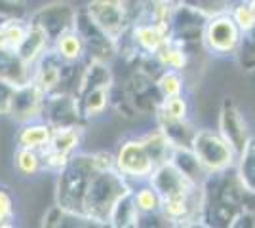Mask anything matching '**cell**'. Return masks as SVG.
Wrapping results in <instances>:
<instances>
[{"mask_svg": "<svg viewBox=\"0 0 255 228\" xmlns=\"http://www.w3.org/2000/svg\"><path fill=\"white\" fill-rule=\"evenodd\" d=\"M128 186L120 179V175L111 171H97L86 190L84 196V213L86 217L109 223L111 213L118 202L128 194Z\"/></svg>", "mask_w": 255, "mask_h": 228, "instance_id": "cell-1", "label": "cell"}, {"mask_svg": "<svg viewBox=\"0 0 255 228\" xmlns=\"http://www.w3.org/2000/svg\"><path fill=\"white\" fill-rule=\"evenodd\" d=\"M97 173L94 158L82 156L75 158L73 162L67 163L63 175L59 177V190H57V200L59 207L71 213H78L84 209V196L88 190V185L92 177Z\"/></svg>", "mask_w": 255, "mask_h": 228, "instance_id": "cell-2", "label": "cell"}, {"mask_svg": "<svg viewBox=\"0 0 255 228\" xmlns=\"http://www.w3.org/2000/svg\"><path fill=\"white\" fill-rule=\"evenodd\" d=\"M191 147L194 158L208 169H223L233 163L234 151L223 137L213 131H196Z\"/></svg>", "mask_w": 255, "mask_h": 228, "instance_id": "cell-3", "label": "cell"}, {"mask_svg": "<svg viewBox=\"0 0 255 228\" xmlns=\"http://www.w3.org/2000/svg\"><path fill=\"white\" fill-rule=\"evenodd\" d=\"M194 188H196V183H192L189 177H185L173 163L160 165L152 175V190L162 200L185 196L192 192Z\"/></svg>", "mask_w": 255, "mask_h": 228, "instance_id": "cell-4", "label": "cell"}, {"mask_svg": "<svg viewBox=\"0 0 255 228\" xmlns=\"http://www.w3.org/2000/svg\"><path fill=\"white\" fill-rule=\"evenodd\" d=\"M90 19L109 40H117L126 25V10L118 2L90 4Z\"/></svg>", "mask_w": 255, "mask_h": 228, "instance_id": "cell-5", "label": "cell"}, {"mask_svg": "<svg viewBox=\"0 0 255 228\" xmlns=\"http://www.w3.org/2000/svg\"><path fill=\"white\" fill-rule=\"evenodd\" d=\"M44 107V93L40 91V87L34 84H27V86L15 87L13 97H11L10 112L8 116L21 122V124H29L32 118H36Z\"/></svg>", "mask_w": 255, "mask_h": 228, "instance_id": "cell-6", "label": "cell"}, {"mask_svg": "<svg viewBox=\"0 0 255 228\" xmlns=\"http://www.w3.org/2000/svg\"><path fill=\"white\" fill-rule=\"evenodd\" d=\"M219 126L223 139L229 143V147L236 152H242L248 145V130H246V122L238 109L234 107L233 101H225L221 116H219Z\"/></svg>", "mask_w": 255, "mask_h": 228, "instance_id": "cell-7", "label": "cell"}, {"mask_svg": "<svg viewBox=\"0 0 255 228\" xmlns=\"http://www.w3.org/2000/svg\"><path fill=\"white\" fill-rule=\"evenodd\" d=\"M118 167L122 173L141 177V175H149L154 169V163L150 160L143 141H131L126 143L118 152Z\"/></svg>", "mask_w": 255, "mask_h": 228, "instance_id": "cell-8", "label": "cell"}, {"mask_svg": "<svg viewBox=\"0 0 255 228\" xmlns=\"http://www.w3.org/2000/svg\"><path fill=\"white\" fill-rule=\"evenodd\" d=\"M34 71L27 65L19 55L11 50H0V82H6L13 87L31 84Z\"/></svg>", "mask_w": 255, "mask_h": 228, "instance_id": "cell-9", "label": "cell"}, {"mask_svg": "<svg viewBox=\"0 0 255 228\" xmlns=\"http://www.w3.org/2000/svg\"><path fill=\"white\" fill-rule=\"evenodd\" d=\"M206 38L213 50L229 52L238 42V27L233 17H229V15L213 17L206 29Z\"/></svg>", "mask_w": 255, "mask_h": 228, "instance_id": "cell-10", "label": "cell"}, {"mask_svg": "<svg viewBox=\"0 0 255 228\" xmlns=\"http://www.w3.org/2000/svg\"><path fill=\"white\" fill-rule=\"evenodd\" d=\"M78 145V131L76 128H61L52 131L50 145L46 147V160L52 167L67 163V154Z\"/></svg>", "mask_w": 255, "mask_h": 228, "instance_id": "cell-11", "label": "cell"}, {"mask_svg": "<svg viewBox=\"0 0 255 228\" xmlns=\"http://www.w3.org/2000/svg\"><path fill=\"white\" fill-rule=\"evenodd\" d=\"M48 34L42 27L29 23L27 25V34H25V40L21 42V46L17 48L15 54L21 57L27 65H34L38 59H42L44 52H46V46H48Z\"/></svg>", "mask_w": 255, "mask_h": 228, "instance_id": "cell-12", "label": "cell"}, {"mask_svg": "<svg viewBox=\"0 0 255 228\" xmlns=\"http://www.w3.org/2000/svg\"><path fill=\"white\" fill-rule=\"evenodd\" d=\"M42 228H107V225L86 217V215L71 213V211L61 209V207H53L44 217Z\"/></svg>", "mask_w": 255, "mask_h": 228, "instance_id": "cell-13", "label": "cell"}, {"mask_svg": "<svg viewBox=\"0 0 255 228\" xmlns=\"http://www.w3.org/2000/svg\"><path fill=\"white\" fill-rule=\"evenodd\" d=\"M52 131L50 126L44 124H25L17 133V145L19 149H29V151L48 147L52 139Z\"/></svg>", "mask_w": 255, "mask_h": 228, "instance_id": "cell-14", "label": "cell"}, {"mask_svg": "<svg viewBox=\"0 0 255 228\" xmlns=\"http://www.w3.org/2000/svg\"><path fill=\"white\" fill-rule=\"evenodd\" d=\"M135 40L149 52H158L168 42V27L162 25H139L135 27Z\"/></svg>", "mask_w": 255, "mask_h": 228, "instance_id": "cell-15", "label": "cell"}, {"mask_svg": "<svg viewBox=\"0 0 255 228\" xmlns=\"http://www.w3.org/2000/svg\"><path fill=\"white\" fill-rule=\"evenodd\" d=\"M111 84V73L103 63L94 61L92 65L86 69L84 76L80 80V89L78 93L84 97L86 93H90L92 89H101V87H109Z\"/></svg>", "mask_w": 255, "mask_h": 228, "instance_id": "cell-16", "label": "cell"}, {"mask_svg": "<svg viewBox=\"0 0 255 228\" xmlns=\"http://www.w3.org/2000/svg\"><path fill=\"white\" fill-rule=\"evenodd\" d=\"M59 67L57 63H53L52 57H46V54L40 59V65L34 71V78H32V84L40 87L42 93H50L53 87L59 84Z\"/></svg>", "mask_w": 255, "mask_h": 228, "instance_id": "cell-17", "label": "cell"}, {"mask_svg": "<svg viewBox=\"0 0 255 228\" xmlns=\"http://www.w3.org/2000/svg\"><path fill=\"white\" fill-rule=\"evenodd\" d=\"M240 181L242 185L255 192V137L248 139V145L242 151V160H240Z\"/></svg>", "mask_w": 255, "mask_h": 228, "instance_id": "cell-18", "label": "cell"}, {"mask_svg": "<svg viewBox=\"0 0 255 228\" xmlns=\"http://www.w3.org/2000/svg\"><path fill=\"white\" fill-rule=\"evenodd\" d=\"M55 54L63 59H78L82 54V38L76 33H63L57 36L55 42Z\"/></svg>", "mask_w": 255, "mask_h": 228, "instance_id": "cell-19", "label": "cell"}, {"mask_svg": "<svg viewBox=\"0 0 255 228\" xmlns=\"http://www.w3.org/2000/svg\"><path fill=\"white\" fill-rule=\"evenodd\" d=\"M15 167L17 171L23 175H34L38 171L40 165V156L36 151H29V149H17L15 151Z\"/></svg>", "mask_w": 255, "mask_h": 228, "instance_id": "cell-20", "label": "cell"}, {"mask_svg": "<svg viewBox=\"0 0 255 228\" xmlns=\"http://www.w3.org/2000/svg\"><path fill=\"white\" fill-rule=\"evenodd\" d=\"M107 99H109V93H107V87H101V89H92L90 93L84 95V109L88 114H97L107 107Z\"/></svg>", "mask_w": 255, "mask_h": 228, "instance_id": "cell-21", "label": "cell"}, {"mask_svg": "<svg viewBox=\"0 0 255 228\" xmlns=\"http://www.w3.org/2000/svg\"><path fill=\"white\" fill-rule=\"evenodd\" d=\"M156 55L160 57V61L164 63V65H170L173 69H181V67L185 65V54L177 50V48H173L170 42H166L162 48H160Z\"/></svg>", "mask_w": 255, "mask_h": 228, "instance_id": "cell-22", "label": "cell"}, {"mask_svg": "<svg viewBox=\"0 0 255 228\" xmlns=\"http://www.w3.org/2000/svg\"><path fill=\"white\" fill-rule=\"evenodd\" d=\"M133 202H135V207H137L139 211L150 213V211H154L158 207L160 198L152 188H143V190H139L137 194H135Z\"/></svg>", "mask_w": 255, "mask_h": 228, "instance_id": "cell-23", "label": "cell"}, {"mask_svg": "<svg viewBox=\"0 0 255 228\" xmlns=\"http://www.w3.org/2000/svg\"><path fill=\"white\" fill-rule=\"evenodd\" d=\"M171 219L166 215H156V213H143L135 217V228H170Z\"/></svg>", "mask_w": 255, "mask_h": 228, "instance_id": "cell-24", "label": "cell"}, {"mask_svg": "<svg viewBox=\"0 0 255 228\" xmlns=\"http://www.w3.org/2000/svg\"><path fill=\"white\" fill-rule=\"evenodd\" d=\"M181 78L177 73H166V75L162 76L158 80V87H160V91L166 95V97L170 99V97H177L179 95V91H181Z\"/></svg>", "mask_w": 255, "mask_h": 228, "instance_id": "cell-25", "label": "cell"}, {"mask_svg": "<svg viewBox=\"0 0 255 228\" xmlns=\"http://www.w3.org/2000/svg\"><path fill=\"white\" fill-rule=\"evenodd\" d=\"M234 23H236V27L238 29H242V31H252L255 29V15L252 8H250V4H240L236 10H234Z\"/></svg>", "mask_w": 255, "mask_h": 228, "instance_id": "cell-26", "label": "cell"}, {"mask_svg": "<svg viewBox=\"0 0 255 228\" xmlns=\"http://www.w3.org/2000/svg\"><path fill=\"white\" fill-rule=\"evenodd\" d=\"M164 116H168L171 120H185L187 116V103L183 101V97H170L166 99V105H164Z\"/></svg>", "mask_w": 255, "mask_h": 228, "instance_id": "cell-27", "label": "cell"}, {"mask_svg": "<svg viewBox=\"0 0 255 228\" xmlns=\"http://www.w3.org/2000/svg\"><path fill=\"white\" fill-rule=\"evenodd\" d=\"M13 217V202L6 188H0V223H6Z\"/></svg>", "mask_w": 255, "mask_h": 228, "instance_id": "cell-28", "label": "cell"}, {"mask_svg": "<svg viewBox=\"0 0 255 228\" xmlns=\"http://www.w3.org/2000/svg\"><path fill=\"white\" fill-rule=\"evenodd\" d=\"M13 91H15L13 86L6 84V82H0V116H6V114L10 112Z\"/></svg>", "mask_w": 255, "mask_h": 228, "instance_id": "cell-29", "label": "cell"}, {"mask_svg": "<svg viewBox=\"0 0 255 228\" xmlns=\"http://www.w3.org/2000/svg\"><path fill=\"white\" fill-rule=\"evenodd\" d=\"M229 228H255V215L250 211H244L234 219Z\"/></svg>", "mask_w": 255, "mask_h": 228, "instance_id": "cell-30", "label": "cell"}, {"mask_svg": "<svg viewBox=\"0 0 255 228\" xmlns=\"http://www.w3.org/2000/svg\"><path fill=\"white\" fill-rule=\"evenodd\" d=\"M0 228H15L11 225V221H6V223H0Z\"/></svg>", "mask_w": 255, "mask_h": 228, "instance_id": "cell-31", "label": "cell"}, {"mask_svg": "<svg viewBox=\"0 0 255 228\" xmlns=\"http://www.w3.org/2000/svg\"><path fill=\"white\" fill-rule=\"evenodd\" d=\"M250 8H252V11H254V15H255V2H252V4H250Z\"/></svg>", "mask_w": 255, "mask_h": 228, "instance_id": "cell-32", "label": "cell"}]
</instances>
